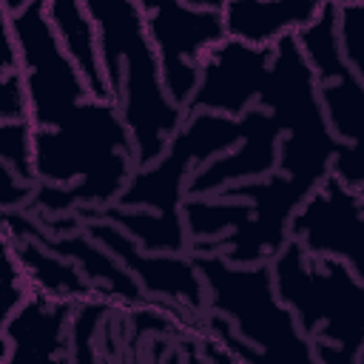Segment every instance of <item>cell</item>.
Returning a JSON list of instances; mask_svg holds the SVG:
<instances>
[{"mask_svg": "<svg viewBox=\"0 0 364 364\" xmlns=\"http://www.w3.org/2000/svg\"><path fill=\"white\" fill-rule=\"evenodd\" d=\"M97 31L100 63L131 128L136 168L162 156L168 139L179 131L188 108L176 105L162 82L156 48L151 43L136 0H82Z\"/></svg>", "mask_w": 364, "mask_h": 364, "instance_id": "6da1fadb", "label": "cell"}, {"mask_svg": "<svg viewBox=\"0 0 364 364\" xmlns=\"http://www.w3.org/2000/svg\"><path fill=\"white\" fill-rule=\"evenodd\" d=\"M282 301L293 310L321 364H364V282L347 262L310 253L290 239L270 262Z\"/></svg>", "mask_w": 364, "mask_h": 364, "instance_id": "7a4b0ae2", "label": "cell"}, {"mask_svg": "<svg viewBox=\"0 0 364 364\" xmlns=\"http://www.w3.org/2000/svg\"><path fill=\"white\" fill-rule=\"evenodd\" d=\"M256 102L273 114L282 134L276 171L310 196L333 173L338 139L330 131L316 71L296 34H284L273 43V63Z\"/></svg>", "mask_w": 364, "mask_h": 364, "instance_id": "3957f363", "label": "cell"}, {"mask_svg": "<svg viewBox=\"0 0 364 364\" xmlns=\"http://www.w3.org/2000/svg\"><path fill=\"white\" fill-rule=\"evenodd\" d=\"M191 256L208 287V310L225 316L245 344H250L262 358L316 361L310 338L276 293L270 262L236 264L222 253Z\"/></svg>", "mask_w": 364, "mask_h": 364, "instance_id": "277c9868", "label": "cell"}, {"mask_svg": "<svg viewBox=\"0 0 364 364\" xmlns=\"http://www.w3.org/2000/svg\"><path fill=\"white\" fill-rule=\"evenodd\" d=\"M296 37L316 71L324 117L338 139L333 173L341 182L361 188L364 185V80L347 65L341 54L338 6L330 0L321 9V14L310 26H304Z\"/></svg>", "mask_w": 364, "mask_h": 364, "instance_id": "5b68a950", "label": "cell"}, {"mask_svg": "<svg viewBox=\"0 0 364 364\" xmlns=\"http://www.w3.org/2000/svg\"><path fill=\"white\" fill-rule=\"evenodd\" d=\"M20 51V68L28 91V119L34 128H60L74 119L85 100L94 97L85 74L63 46L43 0L23 11L6 14Z\"/></svg>", "mask_w": 364, "mask_h": 364, "instance_id": "8992f818", "label": "cell"}, {"mask_svg": "<svg viewBox=\"0 0 364 364\" xmlns=\"http://www.w3.org/2000/svg\"><path fill=\"white\" fill-rule=\"evenodd\" d=\"M242 117L216 111H188L179 131L168 139L159 159L139 165L119 193L122 208H151L159 213H182L191 173L213 156L230 151L242 139Z\"/></svg>", "mask_w": 364, "mask_h": 364, "instance_id": "52a82bcc", "label": "cell"}, {"mask_svg": "<svg viewBox=\"0 0 364 364\" xmlns=\"http://www.w3.org/2000/svg\"><path fill=\"white\" fill-rule=\"evenodd\" d=\"M159 57L162 82L171 100L188 108L205 54L228 37L222 9L191 6L188 0H136Z\"/></svg>", "mask_w": 364, "mask_h": 364, "instance_id": "ba28073f", "label": "cell"}, {"mask_svg": "<svg viewBox=\"0 0 364 364\" xmlns=\"http://www.w3.org/2000/svg\"><path fill=\"white\" fill-rule=\"evenodd\" d=\"M82 228L134 273L151 301L176 304L196 318L208 316V287L191 253H151L105 216H85Z\"/></svg>", "mask_w": 364, "mask_h": 364, "instance_id": "9c48e42d", "label": "cell"}, {"mask_svg": "<svg viewBox=\"0 0 364 364\" xmlns=\"http://www.w3.org/2000/svg\"><path fill=\"white\" fill-rule=\"evenodd\" d=\"M290 236L310 253L336 256L364 282V196L330 173L293 213Z\"/></svg>", "mask_w": 364, "mask_h": 364, "instance_id": "30bf717a", "label": "cell"}, {"mask_svg": "<svg viewBox=\"0 0 364 364\" xmlns=\"http://www.w3.org/2000/svg\"><path fill=\"white\" fill-rule=\"evenodd\" d=\"M270 63L273 46H250L245 40L225 37L205 54L202 77L188 102V111L242 117L250 105H256Z\"/></svg>", "mask_w": 364, "mask_h": 364, "instance_id": "8fae6325", "label": "cell"}, {"mask_svg": "<svg viewBox=\"0 0 364 364\" xmlns=\"http://www.w3.org/2000/svg\"><path fill=\"white\" fill-rule=\"evenodd\" d=\"M242 139L230 151L213 156L191 173L185 196H210L228 185H236L239 179H262L276 171L282 134L273 114L259 102L250 105L242 114Z\"/></svg>", "mask_w": 364, "mask_h": 364, "instance_id": "7c38bea8", "label": "cell"}, {"mask_svg": "<svg viewBox=\"0 0 364 364\" xmlns=\"http://www.w3.org/2000/svg\"><path fill=\"white\" fill-rule=\"evenodd\" d=\"M74 304L40 290L3 318V350L0 361L14 364L20 358H71V316Z\"/></svg>", "mask_w": 364, "mask_h": 364, "instance_id": "4fadbf2b", "label": "cell"}, {"mask_svg": "<svg viewBox=\"0 0 364 364\" xmlns=\"http://www.w3.org/2000/svg\"><path fill=\"white\" fill-rule=\"evenodd\" d=\"M330 0H225V31L250 46H273L310 26Z\"/></svg>", "mask_w": 364, "mask_h": 364, "instance_id": "5bb4252c", "label": "cell"}, {"mask_svg": "<svg viewBox=\"0 0 364 364\" xmlns=\"http://www.w3.org/2000/svg\"><path fill=\"white\" fill-rule=\"evenodd\" d=\"M3 242L17 253L28 282L34 290L57 296V299H68V301H82V299H108L102 290H97L88 276L77 267V262H71L68 256L51 250L46 242L23 236V239H11L3 236Z\"/></svg>", "mask_w": 364, "mask_h": 364, "instance_id": "9a60e30c", "label": "cell"}, {"mask_svg": "<svg viewBox=\"0 0 364 364\" xmlns=\"http://www.w3.org/2000/svg\"><path fill=\"white\" fill-rule=\"evenodd\" d=\"M46 11L63 40V46L68 48V54L74 57V63L80 65V71L85 74L91 94L100 100H114L102 63H100V48H97V31L94 23L85 11L82 0H43Z\"/></svg>", "mask_w": 364, "mask_h": 364, "instance_id": "2e32d148", "label": "cell"}, {"mask_svg": "<svg viewBox=\"0 0 364 364\" xmlns=\"http://www.w3.org/2000/svg\"><path fill=\"white\" fill-rule=\"evenodd\" d=\"M182 219L191 242L216 239L233 230H242L253 219V205L247 199H228L219 193L210 196H185L182 202Z\"/></svg>", "mask_w": 364, "mask_h": 364, "instance_id": "e0dca14e", "label": "cell"}, {"mask_svg": "<svg viewBox=\"0 0 364 364\" xmlns=\"http://www.w3.org/2000/svg\"><path fill=\"white\" fill-rule=\"evenodd\" d=\"M114 304L117 301L111 299H82L74 304V316H71V358L74 361L97 358V338Z\"/></svg>", "mask_w": 364, "mask_h": 364, "instance_id": "ac0fdd59", "label": "cell"}, {"mask_svg": "<svg viewBox=\"0 0 364 364\" xmlns=\"http://www.w3.org/2000/svg\"><path fill=\"white\" fill-rule=\"evenodd\" d=\"M0 162L11 168L20 179L37 182L31 119H0Z\"/></svg>", "mask_w": 364, "mask_h": 364, "instance_id": "d6986e66", "label": "cell"}, {"mask_svg": "<svg viewBox=\"0 0 364 364\" xmlns=\"http://www.w3.org/2000/svg\"><path fill=\"white\" fill-rule=\"evenodd\" d=\"M0 119H28L23 68H0Z\"/></svg>", "mask_w": 364, "mask_h": 364, "instance_id": "ffe728a7", "label": "cell"}, {"mask_svg": "<svg viewBox=\"0 0 364 364\" xmlns=\"http://www.w3.org/2000/svg\"><path fill=\"white\" fill-rule=\"evenodd\" d=\"M6 245V242H3ZM31 282H28V276H26V270H23V264H20V259H17V253L6 245V276H3V318L6 316H11L28 296H31Z\"/></svg>", "mask_w": 364, "mask_h": 364, "instance_id": "44dd1931", "label": "cell"}, {"mask_svg": "<svg viewBox=\"0 0 364 364\" xmlns=\"http://www.w3.org/2000/svg\"><path fill=\"white\" fill-rule=\"evenodd\" d=\"M34 191H37V182H26V179H20L11 168H6V165L0 162V205H3V210H11V208H28Z\"/></svg>", "mask_w": 364, "mask_h": 364, "instance_id": "7402d4cb", "label": "cell"}, {"mask_svg": "<svg viewBox=\"0 0 364 364\" xmlns=\"http://www.w3.org/2000/svg\"><path fill=\"white\" fill-rule=\"evenodd\" d=\"M31 0H3V14H17L28 6Z\"/></svg>", "mask_w": 364, "mask_h": 364, "instance_id": "603a6c76", "label": "cell"}, {"mask_svg": "<svg viewBox=\"0 0 364 364\" xmlns=\"http://www.w3.org/2000/svg\"><path fill=\"white\" fill-rule=\"evenodd\" d=\"M191 6H202V9H222L225 0H188Z\"/></svg>", "mask_w": 364, "mask_h": 364, "instance_id": "cb8c5ba5", "label": "cell"}, {"mask_svg": "<svg viewBox=\"0 0 364 364\" xmlns=\"http://www.w3.org/2000/svg\"><path fill=\"white\" fill-rule=\"evenodd\" d=\"M336 6H347V3H364V0H333Z\"/></svg>", "mask_w": 364, "mask_h": 364, "instance_id": "d4e9b609", "label": "cell"}]
</instances>
